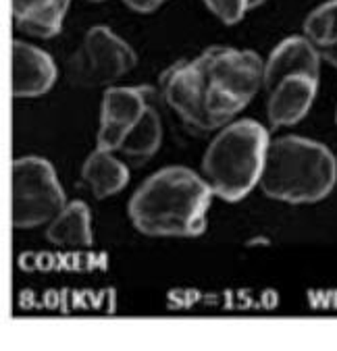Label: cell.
<instances>
[{"instance_id":"obj_7","label":"cell","mask_w":337,"mask_h":351,"mask_svg":"<svg viewBox=\"0 0 337 351\" xmlns=\"http://www.w3.org/2000/svg\"><path fill=\"white\" fill-rule=\"evenodd\" d=\"M138 64V54L108 27H92L67 60V77L82 90L111 88Z\"/></svg>"},{"instance_id":"obj_21","label":"cell","mask_w":337,"mask_h":351,"mask_svg":"<svg viewBox=\"0 0 337 351\" xmlns=\"http://www.w3.org/2000/svg\"><path fill=\"white\" fill-rule=\"evenodd\" d=\"M335 125H337V106H335Z\"/></svg>"},{"instance_id":"obj_12","label":"cell","mask_w":337,"mask_h":351,"mask_svg":"<svg viewBox=\"0 0 337 351\" xmlns=\"http://www.w3.org/2000/svg\"><path fill=\"white\" fill-rule=\"evenodd\" d=\"M69 5L71 0H13V19L27 36L48 40L60 34Z\"/></svg>"},{"instance_id":"obj_9","label":"cell","mask_w":337,"mask_h":351,"mask_svg":"<svg viewBox=\"0 0 337 351\" xmlns=\"http://www.w3.org/2000/svg\"><path fill=\"white\" fill-rule=\"evenodd\" d=\"M58 77L52 56L23 40L13 42V96L38 98L48 94Z\"/></svg>"},{"instance_id":"obj_20","label":"cell","mask_w":337,"mask_h":351,"mask_svg":"<svg viewBox=\"0 0 337 351\" xmlns=\"http://www.w3.org/2000/svg\"><path fill=\"white\" fill-rule=\"evenodd\" d=\"M88 3H104V0H88Z\"/></svg>"},{"instance_id":"obj_2","label":"cell","mask_w":337,"mask_h":351,"mask_svg":"<svg viewBox=\"0 0 337 351\" xmlns=\"http://www.w3.org/2000/svg\"><path fill=\"white\" fill-rule=\"evenodd\" d=\"M165 106L152 86L106 88L96 148L117 152L129 167H144L163 146Z\"/></svg>"},{"instance_id":"obj_17","label":"cell","mask_w":337,"mask_h":351,"mask_svg":"<svg viewBox=\"0 0 337 351\" xmlns=\"http://www.w3.org/2000/svg\"><path fill=\"white\" fill-rule=\"evenodd\" d=\"M123 3L136 13H152L156 11L161 5H165L167 0H123Z\"/></svg>"},{"instance_id":"obj_13","label":"cell","mask_w":337,"mask_h":351,"mask_svg":"<svg viewBox=\"0 0 337 351\" xmlns=\"http://www.w3.org/2000/svg\"><path fill=\"white\" fill-rule=\"evenodd\" d=\"M46 237L62 250H86L92 245V213L84 199L67 202L60 215L46 225Z\"/></svg>"},{"instance_id":"obj_16","label":"cell","mask_w":337,"mask_h":351,"mask_svg":"<svg viewBox=\"0 0 337 351\" xmlns=\"http://www.w3.org/2000/svg\"><path fill=\"white\" fill-rule=\"evenodd\" d=\"M207 9L227 25L240 23L250 11V0H202Z\"/></svg>"},{"instance_id":"obj_18","label":"cell","mask_w":337,"mask_h":351,"mask_svg":"<svg viewBox=\"0 0 337 351\" xmlns=\"http://www.w3.org/2000/svg\"><path fill=\"white\" fill-rule=\"evenodd\" d=\"M321 56H323V60H327L333 69H337V44H333V46H329V48H323V50H321Z\"/></svg>"},{"instance_id":"obj_8","label":"cell","mask_w":337,"mask_h":351,"mask_svg":"<svg viewBox=\"0 0 337 351\" xmlns=\"http://www.w3.org/2000/svg\"><path fill=\"white\" fill-rule=\"evenodd\" d=\"M161 100L179 125L196 137H205L219 127L207 112L205 102V75L198 60H177L161 75Z\"/></svg>"},{"instance_id":"obj_5","label":"cell","mask_w":337,"mask_h":351,"mask_svg":"<svg viewBox=\"0 0 337 351\" xmlns=\"http://www.w3.org/2000/svg\"><path fill=\"white\" fill-rule=\"evenodd\" d=\"M196 60L205 75L207 112L219 129L235 121L264 88V60L252 50L211 46Z\"/></svg>"},{"instance_id":"obj_1","label":"cell","mask_w":337,"mask_h":351,"mask_svg":"<svg viewBox=\"0 0 337 351\" xmlns=\"http://www.w3.org/2000/svg\"><path fill=\"white\" fill-rule=\"evenodd\" d=\"M213 189L187 167H165L129 199V221L150 237H198L207 231Z\"/></svg>"},{"instance_id":"obj_6","label":"cell","mask_w":337,"mask_h":351,"mask_svg":"<svg viewBox=\"0 0 337 351\" xmlns=\"http://www.w3.org/2000/svg\"><path fill=\"white\" fill-rule=\"evenodd\" d=\"M65 206V189L46 158L23 156L13 162V225L17 229L48 225Z\"/></svg>"},{"instance_id":"obj_14","label":"cell","mask_w":337,"mask_h":351,"mask_svg":"<svg viewBox=\"0 0 337 351\" xmlns=\"http://www.w3.org/2000/svg\"><path fill=\"white\" fill-rule=\"evenodd\" d=\"M129 165L117 154L96 148L82 167V179L94 193V197L104 199L123 191L129 183Z\"/></svg>"},{"instance_id":"obj_4","label":"cell","mask_w":337,"mask_h":351,"mask_svg":"<svg viewBox=\"0 0 337 351\" xmlns=\"http://www.w3.org/2000/svg\"><path fill=\"white\" fill-rule=\"evenodd\" d=\"M268 144L271 137L260 123L235 119L211 139L200 173L217 197L240 202L260 185Z\"/></svg>"},{"instance_id":"obj_10","label":"cell","mask_w":337,"mask_h":351,"mask_svg":"<svg viewBox=\"0 0 337 351\" xmlns=\"http://www.w3.org/2000/svg\"><path fill=\"white\" fill-rule=\"evenodd\" d=\"M318 92V77L296 73L277 82L268 90L266 117L273 127L298 125L312 108Z\"/></svg>"},{"instance_id":"obj_3","label":"cell","mask_w":337,"mask_h":351,"mask_svg":"<svg viewBox=\"0 0 337 351\" xmlns=\"http://www.w3.org/2000/svg\"><path fill=\"white\" fill-rule=\"evenodd\" d=\"M337 183L333 152L314 139L283 135L271 139L260 177V189L271 199L302 206L331 195Z\"/></svg>"},{"instance_id":"obj_15","label":"cell","mask_w":337,"mask_h":351,"mask_svg":"<svg viewBox=\"0 0 337 351\" xmlns=\"http://www.w3.org/2000/svg\"><path fill=\"white\" fill-rule=\"evenodd\" d=\"M304 36L318 48V52L337 42V0H327L306 17Z\"/></svg>"},{"instance_id":"obj_22","label":"cell","mask_w":337,"mask_h":351,"mask_svg":"<svg viewBox=\"0 0 337 351\" xmlns=\"http://www.w3.org/2000/svg\"><path fill=\"white\" fill-rule=\"evenodd\" d=\"M335 44H337V42H335ZM331 46H333V44H331ZM327 48H329V46H327Z\"/></svg>"},{"instance_id":"obj_19","label":"cell","mask_w":337,"mask_h":351,"mask_svg":"<svg viewBox=\"0 0 337 351\" xmlns=\"http://www.w3.org/2000/svg\"><path fill=\"white\" fill-rule=\"evenodd\" d=\"M264 3H266V0H250V9H256V7H260Z\"/></svg>"},{"instance_id":"obj_11","label":"cell","mask_w":337,"mask_h":351,"mask_svg":"<svg viewBox=\"0 0 337 351\" xmlns=\"http://www.w3.org/2000/svg\"><path fill=\"white\" fill-rule=\"evenodd\" d=\"M321 52L306 36H290L281 40L264 60V90L268 92L288 75L306 73L318 77Z\"/></svg>"}]
</instances>
